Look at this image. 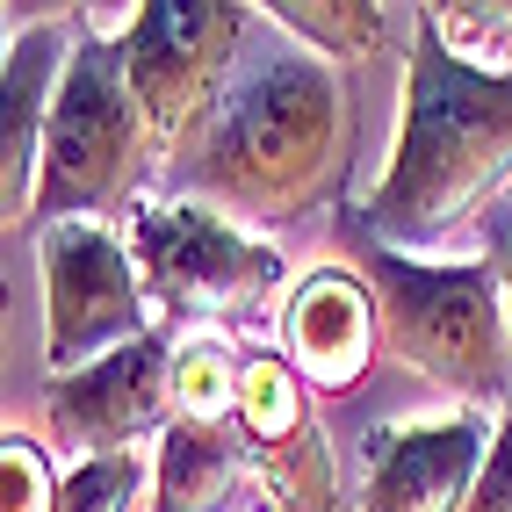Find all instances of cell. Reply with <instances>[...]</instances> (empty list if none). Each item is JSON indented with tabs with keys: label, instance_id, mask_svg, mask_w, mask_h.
<instances>
[{
	"label": "cell",
	"instance_id": "obj_6",
	"mask_svg": "<svg viewBox=\"0 0 512 512\" xmlns=\"http://www.w3.org/2000/svg\"><path fill=\"white\" fill-rule=\"evenodd\" d=\"M130 253H138L152 311L181 318L188 332H224L282 289V253L195 195L138 202L130 210Z\"/></svg>",
	"mask_w": 512,
	"mask_h": 512
},
{
	"label": "cell",
	"instance_id": "obj_2",
	"mask_svg": "<svg viewBox=\"0 0 512 512\" xmlns=\"http://www.w3.org/2000/svg\"><path fill=\"white\" fill-rule=\"evenodd\" d=\"M339 166H347V80L267 22L217 123L188 152V188L231 224H296L339 188Z\"/></svg>",
	"mask_w": 512,
	"mask_h": 512
},
{
	"label": "cell",
	"instance_id": "obj_11",
	"mask_svg": "<svg viewBox=\"0 0 512 512\" xmlns=\"http://www.w3.org/2000/svg\"><path fill=\"white\" fill-rule=\"evenodd\" d=\"M383 303L354 267H318L282 303V361L311 383V397H347L383 354Z\"/></svg>",
	"mask_w": 512,
	"mask_h": 512
},
{
	"label": "cell",
	"instance_id": "obj_10",
	"mask_svg": "<svg viewBox=\"0 0 512 512\" xmlns=\"http://www.w3.org/2000/svg\"><path fill=\"white\" fill-rule=\"evenodd\" d=\"M498 440L491 412H455L433 426H375L368 433V484L361 512H469V491L484 476Z\"/></svg>",
	"mask_w": 512,
	"mask_h": 512
},
{
	"label": "cell",
	"instance_id": "obj_8",
	"mask_svg": "<svg viewBox=\"0 0 512 512\" xmlns=\"http://www.w3.org/2000/svg\"><path fill=\"white\" fill-rule=\"evenodd\" d=\"M231 433L275 512H339V469H332V440L318 426V397L282 354L246 347V390H238Z\"/></svg>",
	"mask_w": 512,
	"mask_h": 512
},
{
	"label": "cell",
	"instance_id": "obj_13",
	"mask_svg": "<svg viewBox=\"0 0 512 512\" xmlns=\"http://www.w3.org/2000/svg\"><path fill=\"white\" fill-rule=\"evenodd\" d=\"M145 512H275L231 426L174 419L152 440V498Z\"/></svg>",
	"mask_w": 512,
	"mask_h": 512
},
{
	"label": "cell",
	"instance_id": "obj_9",
	"mask_svg": "<svg viewBox=\"0 0 512 512\" xmlns=\"http://www.w3.org/2000/svg\"><path fill=\"white\" fill-rule=\"evenodd\" d=\"M166 426H174V339L166 332H152L80 375H51L44 383V433L73 462L145 448Z\"/></svg>",
	"mask_w": 512,
	"mask_h": 512
},
{
	"label": "cell",
	"instance_id": "obj_14",
	"mask_svg": "<svg viewBox=\"0 0 512 512\" xmlns=\"http://www.w3.org/2000/svg\"><path fill=\"white\" fill-rule=\"evenodd\" d=\"M260 15L325 65H361L383 51V8L375 0H275Z\"/></svg>",
	"mask_w": 512,
	"mask_h": 512
},
{
	"label": "cell",
	"instance_id": "obj_7",
	"mask_svg": "<svg viewBox=\"0 0 512 512\" xmlns=\"http://www.w3.org/2000/svg\"><path fill=\"white\" fill-rule=\"evenodd\" d=\"M37 275H44V361H51V375H80V368L159 332L138 253L109 224L37 231Z\"/></svg>",
	"mask_w": 512,
	"mask_h": 512
},
{
	"label": "cell",
	"instance_id": "obj_19",
	"mask_svg": "<svg viewBox=\"0 0 512 512\" xmlns=\"http://www.w3.org/2000/svg\"><path fill=\"white\" fill-rule=\"evenodd\" d=\"M484 260H491V275H498V296H505V325H512V202H505V210L484 224Z\"/></svg>",
	"mask_w": 512,
	"mask_h": 512
},
{
	"label": "cell",
	"instance_id": "obj_3",
	"mask_svg": "<svg viewBox=\"0 0 512 512\" xmlns=\"http://www.w3.org/2000/svg\"><path fill=\"white\" fill-rule=\"evenodd\" d=\"M354 238V275L383 303L390 354L426 375L433 390L462 397V412H505V296L491 260H404L347 217Z\"/></svg>",
	"mask_w": 512,
	"mask_h": 512
},
{
	"label": "cell",
	"instance_id": "obj_1",
	"mask_svg": "<svg viewBox=\"0 0 512 512\" xmlns=\"http://www.w3.org/2000/svg\"><path fill=\"white\" fill-rule=\"evenodd\" d=\"M505 202H512V65L462 58L426 8L412 37V65H404L390 166L347 217L375 246L404 260H433L476 217L491 224Z\"/></svg>",
	"mask_w": 512,
	"mask_h": 512
},
{
	"label": "cell",
	"instance_id": "obj_4",
	"mask_svg": "<svg viewBox=\"0 0 512 512\" xmlns=\"http://www.w3.org/2000/svg\"><path fill=\"white\" fill-rule=\"evenodd\" d=\"M152 130L130 101L123 80V51L109 37H87L73 44V65H65V87H58V109L44 130V166H37V202H29V224L51 231V224H101L109 210H138V188L152 174Z\"/></svg>",
	"mask_w": 512,
	"mask_h": 512
},
{
	"label": "cell",
	"instance_id": "obj_12",
	"mask_svg": "<svg viewBox=\"0 0 512 512\" xmlns=\"http://www.w3.org/2000/svg\"><path fill=\"white\" fill-rule=\"evenodd\" d=\"M65 22H29L22 37H8L0 58V224H29V202H37V166H44V130L58 109L65 65H73Z\"/></svg>",
	"mask_w": 512,
	"mask_h": 512
},
{
	"label": "cell",
	"instance_id": "obj_16",
	"mask_svg": "<svg viewBox=\"0 0 512 512\" xmlns=\"http://www.w3.org/2000/svg\"><path fill=\"white\" fill-rule=\"evenodd\" d=\"M138 498H152V455L123 448V455H87L65 469L58 512H130Z\"/></svg>",
	"mask_w": 512,
	"mask_h": 512
},
{
	"label": "cell",
	"instance_id": "obj_15",
	"mask_svg": "<svg viewBox=\"0 0 512 512\" xmlns=\"http://www.w3.org/2000/svg\"><path fill=\"white\" fill-rule=\"evenodd\" d=\"M238 390H246V347H231V332H188L174 347V419L231 426Z\"/></svg>",
	"mask_w": 512,
	"mask_h": 512
},
{
	"label": "cell",
	"instance_id": "obj_5",
	"mask_svg": "<svg viewBox=\"0 0 512 512\" xmlns=\"http://www.w3.org/2000/svg\"><path fill=\"white\" fill-rule=\"evenodd\" d=\"M253 37L260 22L231 0H145L130 15V37L116 51H123V80L159 159L202 145V130L217 123L224 94L246 73Z\"/></svg>",
	"mask_w": 512,
	"mask_h": 512
},
{
	"label": "cell",
	"instance_id": "obj_18",
	"mask_svg": "<svg viewBox=\"0 0 512 512\" xmlns=\"http://www.w3.org/2000/svg\"><path fill=\"white\" fill-rule=\"evenodd\" d=\"M469 512H512V404L498 412V440L484 455V476L469 491Z\"/></svg>",
	"mask_w": 512,
	"mask_h": 512
},
{
	"label": "cell",
	"instance_id": "obj_17",
	"mask_svg": "<svg viewBox=\"0 0 512 512\" xmlns=\"http://www.w3.org/2000/svg\"><path fill=\"white\" fill-rule=\"evenodd\" d=\"M58 498H65V476L37 440L22 433L0 440V512H58Z\"/></svg>",
	"mask_w": 512,
	"mask_h": 512
}]
</instances>
